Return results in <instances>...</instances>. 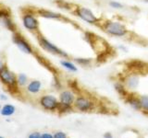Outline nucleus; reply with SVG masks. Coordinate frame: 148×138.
<instances>
[{"label":"nucleus","instance_id":"1","mask_svg":"<svg viewBox=\"0 0 148 138\" xmlns=\"http://www.w3.org/2000/svg\"><path fill=\"white\" fill-rule=\"evenodd\" d=\"M100 28L106 34L113 37H119V38L127 36L129 33V30L126 25L123 24L122 22L116 20H108L101 22Z\"/></svg>","mask_w":148,"mask_h":138},{"label":"nucleus","instance_id":"2","mask_svg":"<svg viewBox=\"0 0 148 138\" xmlns=\"http://www.w3.org/2000/svg\"><path fill=\"white\" fill-rule=\"evenodd\" d=\"M73 13L76 17L81 18L82 20L85 21L88 24H92V25L100 24L99 18H97L95 16V14L91 9L85 7H74Z\"/></svg>","mask_w":148,"mask_h":138},{"label":"nucleus","instance_id":"3","mask_svg":"<svg viewBox=\"0 0 148 138\" xmlns=\"http://www.w3.org/2000/svg\"><path fill=\"white\" fill-rule=\"evenodd\" d=\"M38 41H39V43L41 45V47L44 50L47 51V52L53 53V54L58 55V56H60V57H64V58L69 57V54L66 52H64L63 50L58 48L57 45H55L54 43H52L48 40H46L45 37L41 36Z\"/></svg>","mask_w":148,"mask_h":138},{"label":"nucleus","instance_id":"4","mask_svg":"<svg viewBox=\"0 0 148 138\" xmlns=\"http://www.w3.org/2000/svg\"><path fill=\"white\" fill-rule=\"evenodd\" d=\"M74 106L80 112H90L95 108V102L84 96H79L74 101Z\"/></svg>","mask_w":148,"mask_h":138},{"label":"nucleus","instance_id":"5","mask_svg":"<svg viewBox=\"0 0 148 138\" xmlns=\"http://www.w3.org/2000/svg\"><path fill=\"white\" fill-rule=\"evenodd\" d=\"M40 104L44 109L47 110H55L58 108L59 102L55 97L51 95L43 96L40 99Z\"/></svg>","mask_w":148,"mask_h":138},{"label":"nucleus","instance_id":"6","mask_svg":"<svg viewBox=\"0 0 148 138\" xmlns=\"http://www.w3.org/2000/svg\"><path fill=\"white\" fill-rule=\"evenodd\" d=\"M23 25L29 30H37L39 27V22L36 20V18L32 14H26L22 18Z\"/></svg>","mask_w":148,"mask_h":138},{"label":"nucleus","instance_id":"7","mask_svg":"<svg viewBox=\"0 0 148 138\" xmlns=\"http://www.w3.org/2000/svg\"><path fill=\"white\" fill-rule=\"evenodd\" d=\"M0 78H1V80L4 84H6L9 87L14 86L17 82L15 76H14L10 71H8V69H3V70L0 72Z\"/></svg>","mask_w":148,"mask_h":138},{"label":"nucleus","instance_id":"8","mask_svg":"<svg viewBox=\"0 0 148 138\" xmlns=\"http://www.w3.org/2000/svg\"><path fill=\"white\" fill-rule=\"evenodd\" d=\"M14 43L17 44V46L20 48L21 51L26 53H32V48L30 46V44L27 41L21 38L20 36H14Z\"/></svg>","mask_w":148,"mask_h":138},{"label":"nucleus","instance_id":"9","mask_svg":"<svg viewBox=\"0 0 148 138\" xmlns=\"http://www.w3.org/2000/svg\"><path fill=\"white\" fill-rule=\"evenodd\" d=\"M59 99H60V103L65 104V105H69V106L74 104V101L76 99L74 93H72V92L69 90H65L61 92L59 96Z\"/></svg>","mask_w":148,"mask_h":138},{"label":"nucleus","instance_id":"10","mask_svg":"<svg viewBox=\"0 0 148 138\" xmlns=\"http://www.w3.org/2000/svg\"><path fill=\"white\" fill-rule=\"evenodd\" d=\"M126 102L131 106V107L136 110H141V105H140V99L139 98H136L134 95H131L129 94L126 98Z\"/></svg>","mask_w":148,"mask_h":138},{"label":"nucleus","instance_id":"11","mask_svg":"<svg viewBox=\"0 0 148 138\" xmlns=\"http://www.w3.org/2000/svg\"><path fill=\"white\" fill-rule=\"evenodd\" d=\"M39 14L41 17L45 18H50V20H60L62 16L59 13L53 12L50 10H45V9H41L39 10Z\"/></svg>","mask_w":148,"mask_h":138},{"label":"nucleus","instance_id":"12","mask_svg":"<svg viewBox=\"0 0 148 138\" xmlns=\"http://www.w3.org/2000/svg\"><path fill=\"white\" fill-rule=\"evenodd\" d=\"M138 84H139V77L135 75L130 76L126 79V85L129 89H136L138 87Z\"/></svg>","mask_w":148,"mask_h":138},{"label":"nucleus","instance_id":"13","mask_svg":"<svg viewBox=\"0 0 148 138\" xmlns=\"http://www.w3.org/2000/svg\"><path fill=\"white\" fill-rule=\"evenodd\" d=\"M41 89V82L38 80H34L32 81L27 87V89L31 93H37V92L40 91Z\"/></svg>","mask_w":148,"mask_h":138},{"label":"nucleus","instance_id":"14","mask_svg":"<svg viewBox=\"0 0 148 138\" xmlns=\"http://www.w3.org/2000/svg\"><path fill=\"white\" fill-rule=\"evenodd\" d=\"M115 89L124 99L129 95V92H128L127 89H125V87L120 82H118V83H116V84H115Z\"/></svg>","mask_w":148,"mask_h":138},{"label":"nucleus","instance_id":"15","mask_svg":"<svg viewBox=\"0 0 148 138\" xmlns=\"http://www.w3.org/2000/svg\"><path fill=\"white\" fill-rule=\"evenodd\" d=\"M140 99V105H141V110L143 112L148 114V95H143L139 97Z\"/></svg>","mask_w":148,"mask_h":138},{"label":"nucleus","instance_id":"16","mask_svg":"<svg viewBox=\"0 0 148 138\" xmlns=\"http://www.w3.org/2000/svg\"><path fill=\"white\" fill-rule=\"evenodd\" d=\"M74 62L78 64H80V66H91L92 59V58L77 57V58H74Z\"/></svg>","mask_w":148,"mask_h":138},{"label":"nucleus","instance_id":"17","mask_svg":"<svg viewBox=\"0 0 148 138\" xmlns=\"http://www.w3.org/2000/svg\"><path fill=\"white\" fill-rule=\"evenodd\" d=\"M15 112V107L12 105H5L1 110V114L3 116H10Z\"/></svg>","mask_w":148,"mask_h":138},{"label":"nucleus","instance_id":"18","mask_svg":"<svg viewBox=\"0 0 148 138\" xmlns=\"http://www.w3.org/2000/svg\"><path fill=\"white\" fill-rule=\"evenodd\" d=\"M60 64H62V66L65 67L66 69H68L69 71H71V72H76L78 69L76 67V66L73 63L68 61V60H62L61 62H60Z\"/></svg>","mask_w":148,"mask_h":138},{"label":"nucleus","instance_id":"19","mask_svg":"<svg viewBox=\"0 0 148 138\" xmlns=\"http://www.w3.org/2000/svg\"><path fill=\"white\" fill-rule=\"evenodd\" d=\"M58 110H59V112H61V113L68 112H71V106H69V105H65V104H62V103H60V102H59V105H58Z\"/></svg>","mask_w":148,"mask_h":138},{"label":"nucleus","instance_id":"20","mask_svg":"<svg viewBox=\"0 0 148 138\" xmlns=\"http://www.w3.org/2000/svg\"><path fill=\"white\" fill-rule=\"evenodd\" d=\"M108 5H109L110 7H112L114 9H121V8L124 7L123 5L121 3L118 2V1H109Z\"/></svg>","mask_w":148,"mask_h":138},{"label":"nucleus","instance_id":"21","mask_svg":"<svg viewBox=\"0 0 148 138\" xmlns=\"http://www.w3.org/2000/svg\"><path fill=\"white\" fill-rule=\"evenodd\" d=\"M17 81H18V84H21V85H24L25 83L27 82V76L24 75V74H21V75L18 76Z\"/></svg>","mask_w":148,"mask_h":138},{"label":"nucleus","instance_id":"22","mask_svg":"<svg viewBox=\"0 0 148 138\" xmlns=\"http://www.w3.org/2000/svg\"><path fill=\"white\" fill-rule=\"evenodd\" d=\"M4 23L6 24V26L8 27V29H10V30H13V24L11 23V21L8 20V18H4Z\"/></svg>","mask_w":148,"mask_h":138},{"label":"nucleus","instance_id":"23","mask_svg":"<svg viewBox=\"0 0 148 138\" xmlns=\"http://www.w3.org/2000/svg\"><path fill=\"white\" fill-rule=\"evenodd\" d=\"M53 136L54 138H67V135L63 132H57Z\"/></svg>","mask_w":148,"mask_h":138},{"label":"nucleus","instance_id":"24","mask_svg":"<svg viewBox=\"0 0 148 138\" xmlns=\"http://www.w3.org/2000/svg\"><path fill=\"white\" fill-rule=\"evenodd\" d=\"M28 138H41V135H40L39 133L35 132V133H31V135L28 136Z\"/></svg>","mask_w":148,"mask_h":138},{"label":"nucleus","instance_id":"25","mask_svg":"<svg viewBox=\"0 0 148 138\" xmlns=\"http://www.w3.org/2000/svg\"><path fill=\"white\" fill-rule=\"evenodd\" d=\"M41 138H54V136L52 135H50V133H43V135H41Z\"/></svg>","mask_w":148,"mask_h":138},{"label":"nucleus","instance_id":"26","mask_svg":"<svg viewBox=\"0 0 148 138\" xmlns=\"http://www.w3.org/2000/svg\"><path fill=\"white\" fill-rule=\"evenodd\" d=\"M104 137L105 138H112V135H111L110 133H106L104 135Z\"/></svg>","mask_w":148,"mask_h":138},{"label":"nucleus","instance_id":"27","mask_svg":"<svg viewBox=\"0 0 148 138\" xmlns=\"http://www.w3.org/2000/svg\"><path fill=\"white\" fill-rule=\"evenodd\" d=\"M119 49H121V50H123L124 52H127V49L125 48V47H123V46H119Z\"/></svg>","mask_w":148,"mask_h":138},{"label":"nucleus","instance_id":"28","mask_svg":"<svg viewBox=\"0 0 148 138\" xmlns=\"http://www.w3.org/2000/svg\"><path fill=\"white\" fill-rule=\"evenodd\" d=\"M143 1L145 2V3H148V0H143Z\"/></svg>","mask_w":148,"mask_h":138},{"label":"nucleus","instance_id":"29","mask_svg":"<svg viewBox=\"0 0 148 138\" xmlns=\"http://www.w3.org/2000/svg\"><path fill=\"white\" fill-rule=\"evenodd\" d=\"M0 138H4V137H1V136H0Z\"/></svg>","mask_w":148,"mask_h":138}]
</instances>
